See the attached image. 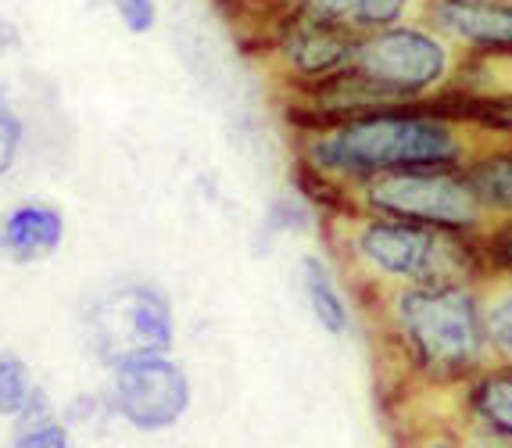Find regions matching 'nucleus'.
<instances>
[{
  "mask_svg": "<svg viewBox=\"0 0 512 448\" xmlns=\"http://www.w3.org/2000/svg\"><path fill=\"white\" fill-rule=\"evenodd\" d=\"M308 194L323 201L326 212L351 208V212H369V216L441 226V230L466 233L477 241H484L498 226L473 198L462 169H391V173L362 176L341 187H316Z\"/></svg>",
  "mask_w": 512,
  "mask_h": 448,
  "instance_id": "nucleus-4",
  "label": "nucleus"
},
{
  "mask_svg": "<svg viewBox=\"0 0 512 448\" xmlns=\"http://www.w3.org/2000/svg\"><path fill=\"white\" fill-rule=\"evenodd\" d=\"M240 26L251 33L258 58L269 65L283 90L312 87L319 79L337 76L351 65L355 51V33L287 4H269L258 15L240 18Z\"/></svg>",
  "mask_w": 512,
  "mask_h": 448,
  "instance_id": "nucleus-6",
  "label": "nucleus"
},
{
  "mask_svg": "<svg viewBox=\"0 0 512 448\" xmlns=\"http://www.w3.org/2000/svg\"><path fill=\"white\" fill-rule=\"evenodd\" d=\"M466 47L437 33L423 18L355 36L351 72H359L398 104H437L459 72Z\"/></svg>",
  "mask_w": 512,
  "mask_h": 448,
  "instance_id": "nucleus-5",
  "label": "nucleus"
},
{
  "mask_svg": "<svg viewBox=\"0 0 512 448\" xmlns=\"http://www.w3.org/2000/svg\"><path fill=\"white\" fill-rule=\"evenodd\" d=\"M423 22L466 51H512V0H427Z\"/></svg>",
  "mask_w": 512,
  "mask_h": 448,
  "instance_id": "nucleus-9",
  "label": "nucleus"
},
{
  "mask_svg": "<svg viewBox=\"0 0 512 448\" xmlns=\"http://www.w3.org/2000/svg\"><path fill=\"white\" fill-rule=\"evenodd\" d=\"M301 284H305L308 305H312V316L319 319V327L341 337L351 323V312H348V302H344V294L333 284L326 262L316 259V255H308V259L301 262Z\"/></svg>",
  "mask_w": 512,
  "mask_h": 448,
  "instance_id": "nucleus-15",
  "label": "nucleus"
},
{
  "mask_svg": "<svg viewBox=\"0 0 512 448\" xmlns=\"http://www.w3.org/2000/svg\"><path fill=\"white\" fill-rule=\"evenodd\" d=\"M22 140H26V126H22L18 112L11 108L8 94L0 87V176H8L11 169H15Z\"/></svg>",
  "mask_w": 512,
  "mask_h": 448,
  "instance_id": "nucleus-17",
  "label": "nucleus"
},
{
  "mask_svg": "<svg viewBox=\"0 0 512 448\" xmlns=\"http://www.w3.org/2000/svg\"><path fill=\"white\" fill-rule=\"evenodd\" d=\"M111 8H115L119 22L133 36L151 33L154 22H158V8H154V0H111Z\"/></svg>",
  "mask_w": 512,
  "mask_h": 448,
  "instance_id": "nucleus-19",
  "label": "nucleus"
},
{
  "mask_svg": "<svg viewBox=\"0 0 512 448\" xmlns=\"http://www.w3.org/2000/svg\"><path fill=\"white\" fill-rule=\"evenodd\" d=\"M36 391V380L22 359H0V416H22Z\"/></svg>",
  "mask_w": 512,
  "mask_h": 448,
  "instance_id": "nucleus-16",
  "label": "nucleus"
},
{
  "mask_svg": "<svg viewBox=\"0 0 512 448\" xmlns=\"http://www.w3.org/2000/svg\"><path fill=\"white\" fill-rule=\"evenodd\" d=\"M384 309L405 355L430 377L484 370L491 341L477 284H384Z\"/></svg>",
  "mask_w": 512,
  "mask_h": 448,
  "instance_id": "nucleus-3",
  "label": "nucleus"
},
{
  "mask_svg": "<svg viewBox=\"0 0 512 448\" xmlns=\"http://www.w3.org/2000/svg\"><path fill=\"white\" fill-rule=\"evenodd\" d=\"M487 262L498 269H512V219L509 223H498L495 230L484 237Z\"/></svg>",
  "mask_w": 512,
  "mask_h": 448,
  "instance_id": "nucleus-20",
  "label": "nucleus"
},
{
  "mask_svg": "<svg viewBox=\"0 0 512 448\" xmlns=\"http://www.w3.org/2000/svg\"><path fill=\"white\" fill-rule=\"evenodd\" d=\"M287 8H298L305 15L330 22L348 33H376V29L398 26V22H412L423 18V4L427 0H276Z\"/></svg>",
  "mask_w": 512,
  "mask_h": 448,
  "instance_id": "nucleus-10",
  "label": "nucleus"
},
{
  "mask_svg": "<svg viewBox=\"0 0 512 448\" xmlns=\"http://www.w3.org/2000/svg\"><path fill=\"white\" fill-rule=\"evenodd\" d=\"M470 409L487 434L512 441V366L480 370L470 391Z\"/></svg>",
  "mask_w": 512,
  "mask_h": 448,
  "instance_id": "nucleus-13",
  "label": "nucleus"
},
{
  "mask_svg": "<svg viewBox=\"0 0 512 448\" xmlns=\"http://www.w3.org/2000/svg\"><path fill=\"white\" fill-rule=\"evenodd\" d=\"M462 176L470 183L473 198L480 201L487 216L495 223H509L512 219V144L491 147L473 162L462 165Z\"/></svg>",
  "mask_w": 512,
  "mask_h": 448,
  "instance_id": "nucleus-12",
  "label": "nucleus"
},
{
  "mask_svg": "<svg viewBox=\"0 0 512 448\" xmlns=\"http://www.w3.org/2000/svg\"><path fill=\"white\" fill-rule=\"evenodd\" d=\"M11 448H72V441H69V434H65V427L51 416V420L26 423Z\"/></svg>",
  "mask_w": 512,
  "mask_h": 448,
  "instance_id": "nucleus-18",
  "label": "nucleus"
},
{
  "mask_svg": "<svg viewBox=\"0 0 512 448\" xmlns=\"http://www.w3.org/2000/svg\"><path fill=\"white\" fill-rule=\"evenodd\" d=\"M65 241V216L43 201H22L0 216V251L15 262H40Z\"/></svg>",
  "mask_w": 512,
  "mask_h": 448,
  "instance_id": "nucleus-11",
  "label": "nucleus"
},
{
  "mask_svg": "<svg viewBox=\"0 0 512 448\" xmlns=\"http://www.w3.org/2000/svg\"><path fill=\"white\" fill-rule=\"evenodd\" d=\"M412 448H462L459 441H452V438H441V434H437V438H427V441H416V445Z\"/></svg>",
  "mask_w": 512,
  "mask_h": 448,
  "instance_id": "nucleus-21",
  "label": "nucleus"
},
{
  "mask_svg": "<svg viewBox=\"0 0 512 448\" xmlns=\"http://www.w3.org/2000/svg\"><path fill=\"white\" fill-rule=\"evenodd\" d=\"M480 309H484L487 341L495 352L512 359V269L487 266V273L477 280Z\"/></svg>",
  "mask_w": 512,
  "mask_h": 448,
  "instance_id": "nucleus-14",
  "label": "nucleus"
},
{
  "mask_svg": "<svg viewBox=\"0 0 512 448\" xmlns=\"http://www.w3.org/2000/svg\"><path fill=\"white\" fill-rule=\"evenodd\" d=\"M115 402L133 427L165 431L190 409V380L165 355H137L115 366Z\"/></svg>",
  "mask_w": 512,
  "mask_h": 448,
  "instance_id": "nucleus-8",
  "label": "nucleus"
},
{
  "mask_svg": "<svg viewBox=\"0 0 512 448\" xmlns=\"http://www.w3.org/2000/svg\"><path fill=\"white\" fill-rule=\"evenodd\" d=\"M330 237L380 284H477L491 266L477 237L351 208H330Z\"/></svg>",
  "mask_w": 512,
  "mask_h": 448,
  "instance_id": "nucleus-2",
  "label": "nucleus"
},
{
  "mask_svg": "<svg viewBox=\"0 0 512 448\" xmlns=\"http://www.w3.org/2000/svg\"><path fill=\"white\" fill-rule=\"evenodd\" d=\"M294 130L305 190L391 169H462L491 147L512 144V137L448 104H402Z\"/></svg>",
  "mask_w": 512,
  "mask_h": 448,
  "instance_id": "nucleus-1",
  "label": "nucleus"
},
{
  "mask_svg": "<svg viewBox=\"0 0 512 448\" xmlns=\"http://www.w3.org/2000/svg\"><path fill=\"white\" fill-rule=\"evenodd\" d=\"M94 348L108 366L137 359V355H165L172 345L169 298L154 287H126L94 305L90 312Z\"/></svg>",
  "mask_w": 512,
  "mask_h": 448,
  "instance_id": "nucleus-7",
  "label": "nucleus"
}]
</instances>
